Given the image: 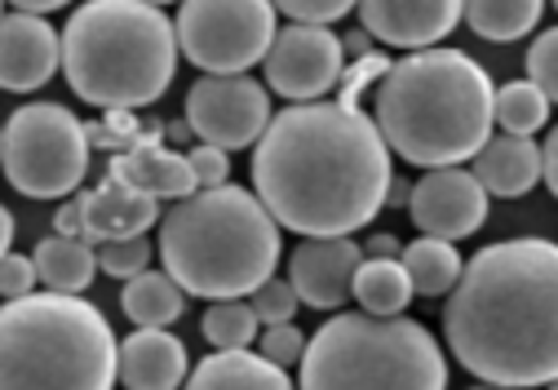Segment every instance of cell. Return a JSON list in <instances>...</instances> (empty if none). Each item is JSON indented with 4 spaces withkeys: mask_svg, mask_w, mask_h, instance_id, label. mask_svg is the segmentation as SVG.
Returning a JSON list of instances; mask_svg holds the SVG:
<instances>
[{
    "mask_svg": "<svg viewBox=\"0 0 558 390\" xmlns=\"http://www.w3.org/2000/svg\"><path fill=\"white\" fill-rule=\"evenodd\" d=\"M351 297L360 302V310H373V315H403L408 302H412V280L403 271L399 257H377L368 253L360 271H355V284H351Z\"/></svg>",
    "mask_w": 558,
    "mask_h": 390,
    "instance_id": "25",
    "label": "cell"
},
{
    "mask_svg": "<svg viewBox=\"0 0 558 390\" xmlns=\"http://www.w3.org/2000/svg\"><path fill=\"white\" fill-rule=\"evenodd\" d=\"M0 5H5V0H0ZM0 19H5V14H0Z\"/></svg>",
    "mask_w": 558,
    "mask_h": 390,
    "instance_id": "47",
    "label": "cell"
},
{
    "mask_svg": "<svg viewBox=\"0 0 558 390\" xmlns=\"http://www.w3.org/2000/svg\"><path fill=\"white\" fill-rule=\"evenodd\" d=\"M266 89H275L289 102H315L337 89V76L345 68V45L324 23H289L279 27L266 58Z\"/></svg>",
    "mask_w": 558,
    "mask_h": 390,
    "instance_id": "11",
    "label": "cell"
},
{
    "mask_svg": "<svg viewBox=\"0 0 558 390\" xmlns=\"http://www.w3.org/2000/svg\"><path fill=\"white\" fill-rule=\"evenodd\" d=\"M36 263L32 257H23V253H5L0 257V297H23V293H32L36 289Z\"/></svg>",
    "mask_w": 558,
    "mask_h": 390,
    "instance_id": "36",
    "label": "cell"
},
{
    "mask_svg": "<svg viewBox=\"0 0 558 390\" xmlns=\"http://www.w3.org/2000/svg\"><path fill=\"white\" fill-rule=\"evenodd\" d=\"M0 169L27 200H62L89 173V134L62 102H27L5 120Z\"/></svg>",
    "mask_w": 558,
    "mask_h": 390,
    "instance_id": "8",
    "label": "cell"
},
{
    "mask_svg": "<svg viewBox=\"0 0 558 390\" xmlns=\"http://www.w3.org/2000/svg\"><path fill=\"white\" fill-rule=\"evenodd\" d=\"M341 45L351 49V58H355V53H368V49H373V36H368V32H351V36H345Z\"/></svg>",
    "mask_w": 558,
    "mask_h": 390,
    "instance_id": "44",
    "label": "cell"
},
{
    "mask_svg": "<svg viewBox=\"0 0 558 390\" xmlns=\"http://www.w3.org/2000/svg\"><path fill=\"white\" fill-rule=\"evenodd\" d=\"M143 120H137L133 107H102L98 120H85V134H89V147H102V151H124L143 138Z\"/></svg>",
    "mask_w": 558,
    "mask_h": 390,
    "instance_id": "28",
    "label": "cell"
},
{
    "mask_svg": "<svg viewBox=\"0 0 558 390\" xmlns=\"http://www.w3.org/2000/svg\"><path fill=\"white\" fill-rule=\"evenodd\" d=\"M279 231L257 191L195 186L160 214V263L186 297H248L279 267Z\"/></svg>",
    "mask_w": 558,
    "mask_h": 390,
    "instance_id": "4",
    "label": "cell"
},
{
    "mask_svg": "<svg viewBox=\"0 0 558 390\" xmlns=\"http://www.w3.org/2000/svg\"><path fill=\"white\" fill-rule=\"evenodd\" d=\"M493 111H497V124L506 129V134H527V138H532V134H541V129L549 124L554 102H549V94H545L532 76H523V81L497 85Z\"/></svg>",
    "mask_w": 558,
    "mask_h": 390,
    "instance_id": "26",
    "label": "cell"
},
{
    "mask_svg": "<svg viewBox=\"0 0 558 390\" xmlns=\"http://www.w3.org/2000/svg\"><path fill=\"white\" fill-rule=\"evenodd\" d=\"M151 5H160V10H165V5H173V0H151Z\"/></svg>",
    "mask_w": 558,
    "mask_h": 390,
    "instance_id": "45",
    "label": "cell"
},
{
    "mask_svg": "<svg viewBox=\"0 0 558 390\" xmlns=\"http://www.w3.org/2000/svg\"><path fill=\"white\" fill-rule=\"evenodd\" d=\"M165 138L173 143V147H186L195 134H191V124H186V115L182 120H165Z\"/></svg>",
    "mask_w": 558,
    "mask_h": 390,
    "instance_id": "41",
    "label": "cell"
},
{
    "mask_svg": "<svg viewBox=\"0 0 558 390\" xmlns=\"http://www.w3.org/2000/svg\"><path fill=\"white\" fill-rule=\"evenodd\" d=\"M368 253H377V257H399V253H403V244H399L390 231H386V235L377 231V235L368 240Z\"/></svg>",
    "mask_w": 558,
    "mask_h": 390,
    "instance_id": "40",
    "label": "cell"
},
{
    "mask_svg": "<svg viewBox=\"0 0 558 390\" xmlns=\"http://www.w3.org/2000/svg\"><path fill=\"white\" fill-rule=\"evenodd\" d=\"M186 124H191L195 143L222 147V151H244L270 124V89L248 81V72H227V76L204 72L186 89Z\"/></svg>",
    "mask_w": 558,
    "mask_h": 390,
    "instance_id": "10",
    "label": "cell"
},
{
    "mask_svg": "<svg viewBox=\"0 0 558 390\" xmlns=\"http://www.w3.org/2000/svg\"><path fill=\"white\" fill-rule=\"evenodd\" d=\"M549 386H558V377H554V381H549Z\"/></svg>",
    "mask_w": 558,
    "mask_h": 390,
    "instance_id": "46",
    "label": "cell"
},
{
    "mask_svg": "<svg viewBox=\"0 0 558 390\" xmlns=\"http://www.w3.org/2000/svg\"><path fill=\"white\" fill-rule=\"evenodd\" d=\"M62 68V36L40 14H5L0 19V89L32 94L53 81Z\"/></svg>",
    "mask_w": 558,
    "mask_h": 390,
    "instance_id": "14",
    "label": "cell"
},
{
    "mask_svg": "<svg viewBox=\"0 0 558 390\" xmlns=\"http://www.w3.org/2000/svg\"><path fill=\"white\" fill-rule=\"evenodd\" d=\"M527 76L549 94V102H558V27L541 32L527 49Z\"/></svg>",
    "mask_w": 558,
    "mask_h": 390,
    "instance_id": "33",
    "label": "cell"
},
{
    "mask_svg": "<svg viewBox=\"0 0 558 390\" xmlns=\"http://www.w3.org/2000/svg\"><path fill=\"white\" fill-rule=\"evenodd\" d=\"M390 156L364 107L293 102L253 143V191L284 231L351 235L386 209Z\"/></svg>",
    "mask_w": 558,
    "mask_h": 390,
    "instance_id": "1",
    "label": "cell"
},
{
    "mask_svg": "<svg viewBox=\"0 0 558 390\" xmlns=\"http://www.w3.org/2000/svg\"><path fill=\"white\" fill-rule=\"evenodd\" d=\"M151 263V244L147 235H116V240H102L98 244V267L102 276H116V280H129Z\"/></svg>",
    "mask_w": 558,
    "mask_h": 390,
    "instance_id": "30",
    "label": "cell"
},
{
    "mask_svg": "<svg viewBox=\"0 0 558 390\" xmlns=\"http://www.w3.org/2000/svg\"><path fill=\"white\" fill-rule=\"evenodd\" d=\"M545 0H461V23L493 45H514L541 23Z\"/></svg>",
    "mask_w": 558,
    "mask_h": 390,
    "instance_id": "24",
    "label": "cell"
},
{
    "mask_svg": "<svg viewBox=\"0 0 558 390\" xmlns=\"http://www.w3.org/2000/svg\"><path fill=\"white\" fill-rule=\"evenodd\" d=\"M199 333L208 346H253L257 333H262V319L253 310V302H240V297H214V306L204 310L199 319Z\"/></svg>",
    "mask_w": 558,
    "mask_h": 390,
    "instance_id": "27",
    "label": "cell"
},
{
    "mask_svg": "<svg viewBox=\"0 0 558 390\" xmlns=\"http://www.w3.org/2000/svg\"><path fill=\"white\" fill-rule=\"evenodd\" d=\"M497 89L478 62L461 49H412L373 89V120L386 147L416 164H465L493 138Z\"/></svg>",
    "mask_w": 558,
    "mask_h": 390,
    "instance_id": "3",
    "label": "cell"
},
{
    "mask_svg": "<svg viewBox=\"0 0 558 390\" xmlns=\"http://www.w3.org/2000/svg\"><path fill=\"white\" fill-rule=\"evenodd\" d=\"M10 244H14V214L0 205V257L10 253Z\"/></svg>",
    "mask_w": 558,
    "mask_h": 390,
    "instance_id": "43",
    "label": "cell"
},
{
    "mask_svg": "<svg viewBox=\"0 0 558 390\" xmlns=\"http://www.w3.org/2000/svg\"><path fill=\"white\" fill-rule=\"evenodd\" d=\"M53 231H58V235H81V231H85V200H81L76 191H72V200H66V205H58Z\"/></svg>",
    "mask_w": 558,
    "mask_h": 390,
    "instance_id": "37",
    "label": "cell"
},
{
    "mask_svg": "<svg viewBox=\"0 0 558 390\" xmlns=\"http://www.w3.org/2000/svg\"><path fill=\"white\" fill-rule=\"evenodd\" d=\"M306 390H444L448 359L426 324L408 315H332L302 355Z\"/></svg>",
    "mask_w": 558,
    "mask_h": 390,
    "instance_id": "7",
    "label": "cell"
},
{
    "mask_svg": "<svg viewBox=\"0 0 558 390\" xmlns=\"http://www.w3.org/2000/svg\"><path fill=\"white\" fill-rule=\"evenodd\" d=\"M487 200H493V195L483 191L474 169L444 164V169H426L422 182H412L408 214L422 235H439V240L461 244L487 222Z\"/></svg>",
    "mask_w": 558,
    "mask_h": 390,
    "instance_id": "12",
    "label": "cell"
},
{
    "mask_svg": "<svg viewBox=\"0 0 558 390\" xmlns=\"http://www.w3.org/2000/svg\"><path fill=\"white\" fill-rule=\"evenodd\" d=\"M186 160H191L195 186H222V182H231V160H227V151H222V147L195 143V147L186 151Z\"/></svg>",
    "mask_w": 558,
    "mask_h": 390,
    "instance_id": "35",
    "label": "cell"
},
{
    "mask_svg": "<svg viewBox=\"0 0 558 390\" xmlns=\"http://www.w3.org/2000/svg\"><path fill=\"white\" fill-rule=\"evenodd\" d=\"M474 178L483 182L487 195H501V200H519L541 182V147L527 134H493L470 160Z\"/></svg>",
    "mask_w": 558,
    "mask_h": 390,
    "instance_id": "19",
    "label": "cell"
},
{
    "mask_svg": "<svg viewBox=\"0 0 558 390\" xmlns=\"http://www.w3.org/2000/svg\"><path fill=\"white\" fill-rule=\"evenodd\" d=\"M116 333L81 293H23L0 306V390H107Z\"/></svg>",
    "mask_w": 558,
    "mask_h": 390,
    "instance_id": "6",
    "label": "cell"
},
{
    "mask_svg": "<svg viewBox=\"0 0 558 390\" xmlns=\"http://www.w3.org/2000/svg\"><path fill=\"white\" fill-rule=\"evenodd\" d=\"M248 302H253V310H257V319H262V324H284V319H293V315H298V306H302V297H298L293 280H279V276L262 280V284L248 293Z\"/></svg>",
    "mask_w": 558,
    "mask_h": 390,
    "instance_id": "31",
    "label": "cell"
},
{
    "mask_svg": "<svg viewBox=\"0 0 558 390\" xmlns=\"http://www.w3.org/2000/svg\"><path fill=\"white\" fill-rule=\"evenodd\" d=\"M390 72V58L386 53H355L351 62L341 68V76H337V102H345V107H360L373 89H377V81Z\"/></svg>",
    "mask_w": 558,
    "mask_h": 390,
    "instance_id": "29",
    "label": "cell"
},
{
    "mask_svg": "<svg viewBox=\"0 0 558 390\" xmlns=\"http://www.w3.org/2000/svg\"><path fill=\"white\" fill-rule=\"evenodd\" d=\"M19 10H27V14H53V10H66L72 0H14Z\"/></svg>",
    "mask_w": 558,
    "mask_h": 390,
    "instance_id": "42",
    "label": "cell"
},
{
    "mask_svg": "<svg viewBox=\"0 0 558 390\" xmlns=\"http://www.w3.org/2000/svg\"><path fill=\"white\" fill-rule=\"evenodd\" d=\"M178 27L151 0H89L62 32V76L89 107H151L178 72Z\"/></svg>",
    "mask_w": 558,
    "mask_h": 390,
    "instance_id": "5",
    "label": "cell"
},
{
    "mask_svg": "<svg viewBox=\"0 0 558 390\" xmlns=\"http://www.w3.org/2000/svg\"><path fill=\"white\" fill-rule=\"evenodd\" d=\"M270 5L284 19H293V23H324L328 27V23L351 14L360 0H270Z\"/></svg>",
    "mask_w": 558,
    "mask_h": 390,
    "instance_id": "34",
    "label": "cell"
},
{
    "mask_svg": "<svg viewBox=\"0 0 558 390\" xmlns=\"http://www.w3.org/2000/svg\"><path fill=\"white\" fill-rule=\"evenodd\" d=\"M32 263H36V276H40L45 289L85 293L98 276V248L81 235H49V240L36 244Z\"/></svg>",
    "mask_w": 558,
    "mask_h": 390,
    "instance_id": "22",
    "label": "cell"
},
{
    "mask_svg": "<svg viewBox=\"0 0 558 390\" xmlns=\"http://www.w3.org/2000/svg\"><path fill=\"white\" fill-rule=\"evenodd\" d=\"M364 263V248L355 235H302L289 257V280L311 310H337L351 302L355 271Z\"/></svg>",
    "mask_w": 558,
    "mask_h": 390,
    "instance_id": "13",
    "label": "cell"
},
{
    "mask_svg": "<svg viewBox=\"0 0 558 390\" xmlns=\"http://www.w3.org/2000/svg\"><path fill=\"white\" fill-rule=\"evenodd\" d=\"M191 359L169 329H137L116 346V381L129 390H178L186 386Z\"/></svg>",
    "mask_w": 558,
    "mask_h": 390,
    "instance_id": "17",
    "label": "cell"
},
{
    "mask_svg": "<svg viewBox=\"0 0 558 390\" xmlns=\"http://www.w3.org/2000/svg\"><path fill=\"white\" fill-rule=\"evenodd\" d=\"M541 178H545L549 195L558 200V124L549 129V138H545V147H541Z\"/></svg>",
    "mask_w": 558,
    "mask_h": 390,
    "instance_id": "38",
    "label": "cell"
},
{
    "mask_svg": "<svg viewBox=\"0 0 558 390\" xmlns=\"http://www.w3.org/2000/svg\"><path fill=\"white\" fill-rule=\"evenodd\" d=\"M173 27L182 58L208 76L257 68L279 32L270 0H182Z\"/></svg>",
    "mask_w": 558,
    "mask_h": 390,
    "instance_id": "9",
    "label": "cell"
},
{
    "mask_svg": "<svg viewBox=\"0 0 558 390\" xmlns=\"http://www.w3.org/2000/svg\"><path fill=\"white\" fill-rule=\"evenodd\" d=\"M408 195H412V182H403V178H390V191H386V209H408Z\"/></svg>",
    "mask_w": 558,
    "mask_h": 390,
    "instance_id": "39",
    "label": "cell"
},
{
    "mask_svg": "<svg viewBox=\"0 0 558 390\" xmlns=\"http://www.w3.org/2000/svg\"><path fill=\"white\" fill-rule=\"evenodd\" d=\"M0 134H5V124H0Z\"/></svg>",
    "mask_w": 558,
    "mask_h": 390,
    "instance_id": "48",
    "label": "cell"
},
{
    "mask_svg": "<svg viewBox=\"0 0 558 390\" xmlns=\"http://www.w3.org/2000/svg\"><path fill=\"white\" fill-rule=\"evenodd\" d=\"M360 23L390 49H430L461 23V0H360Z\"/></svg>",
    "mask_w": 558,
    "mask_h": 390,
    "instance_id": "15",
    "label": "cell"
},
{
    "mask_svg": "<svg viewBox=\"0 0 558 390\" xmlns=\"http://www.w3.org/2000/svg\"><path fill=\"white\" fill-rule=\"evenodd\" d=\"M120 310L129 315V324H137V329H169V324H178L186 310V289L169 271L143 267L137 276L124 280Z\"/></svg>",
    "mask_w": 558,
    "mask_h": 390,
    "instance_id": "21",
    "label": "cell"
},
{
    "mask_svg": "<svg viewBox=\"0 0 558 390\" xmlns=\"http://www.w3.org/2000/svg\"><path fill=\"white\" fill-rule=\"evenodd\" d=\"M444 338L483 386H549L558 377V244L519 235L478 248L444 302Z\"/></svg>",
    "mask_w": 558,
    "mask_h": 390,
    "instance_id": "2",
    "label": "cell"
},
{
    "mask_svg": "<svg viewBox=\"0 0 558 390\" xmlns=\"http://www.w3.org/2000/svg\"><path fill=\"white\" fill-rule=\"evenodd\" d=\"M107 173L124 178L129 186L156 195V200H182V195L195 191V173H191V160L186 151H178L169 138H165V120L160 124H147L143 138L133 147L116 151Z\"/></svg>",
    "mask_w": 558,
    "mask_h": 390,
    "instance_id": "16",
    "label": "cell"
},
{
    "mask_svg": "<svg viewBox=\"0 0 558 390\" xmlns=\"http://www.w3.org/2000/svg\"><path fill=\"white\" fill-rule=\"evenodd\" d=\"M554 5H558V0H554Z\"/></svg>",
    "mask_w": 558,
    "mask_h": 390,
    "instance_id": "49",
    "label": "cell"
},
{
    "mask_svg": "<svg viewBox=\"0 0 558 390\" xmlns=\"http://www.w3.org/2000/svg\"><path fill=\"white\" fill-rule=\"evenodd\" d=\"M81 200H85L81 240H89L94 248L102 240H116V235H143V231H151L160 222V200L156 195L129 186L116 173H107L94 191H81Z\"/></svg>",
    "mask_w": 558,
    "mask_h": 390,
    "instance_id": "18",
    "label": "cell"
},
{
    "mask_svg": "<svg viewBox=\"0 0 558 390\" xmlns=\"http://www.w3.org/2000/svg\"><path fill=\"white\" fill-rule=\"evenodd\" d=\"M186 386L195 390H289V373L262 351L253 355L248 346H214V355H204L195 373H186Z\"/></svg>",
    "mask_w": 558,
    "mask_h": 390,
    "instance_id": "20",
    "label": "cell"
},
{
    "mask_svg": "<svg viewBox=\"0 0 558 390\" xmlns=\"http://www.w3.org/2000/svg\"><path fill=\"white\" fill-rule=\"evenodd\" d=\"M257 346H262V355L275 359L279 368H293V364H302V355H306V333L298 329L293 319H284V324H262Z\"/></svg>",
    "mask_w": 558,
    "mask_h": 390,
    "instance_id": "32",
    "label": "cell"
},
{
    "mask_svg": "<svg viewBox=\"0 0 558 390\" xmlns=\"http://www.w3.org/2000/svg\"><path fill=\"white\" fill-rule=\"evenodd\" d=\"M399 263L412 280V293H422V297H444L452 293L461 267H465V257L457 253L452 240H439V235H416L412 244H403L399 253Z\"/></svg>",
    "mask_w": 558,
    "mask_h": 390,
    "instance_id": "23",
    "label": "cell"
}]
</instances>
